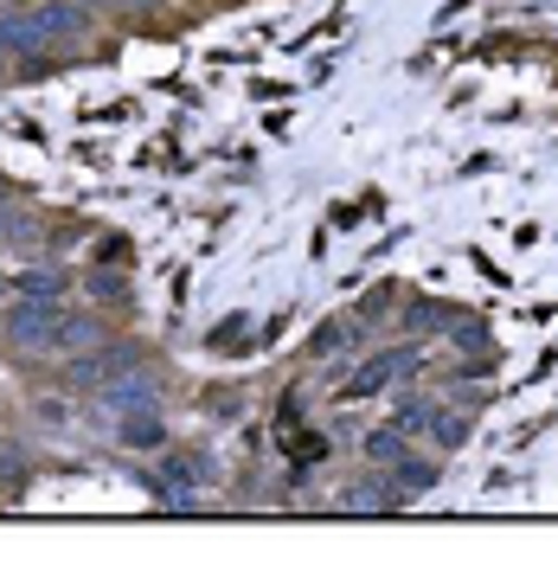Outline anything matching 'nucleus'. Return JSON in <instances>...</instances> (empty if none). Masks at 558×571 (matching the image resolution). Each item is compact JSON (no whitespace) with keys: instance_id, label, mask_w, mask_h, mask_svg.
<instances>
[{"instance_id":"obj_1","label":"nucleus","mask_w":558,"mask_h":571,"mask_svg":"<svg viewBox=\"0 0 558 571\" xmlns=\"http://www.w3.org/2000/svg\"><path fill=\"white\" fill-rule=\"evenodd\" d=\"M7 334L20 341V347H84V341H97V321L90 315H65L59 302H39V295H20L13 308H7Z\"/></svg>"},{"instance_id":"obj_2","label":"nucleus","mask_w":558,"mask_h":571,"mask_svg":"<svg viewBox=\"0 0 558 571\" xmlns=\"http://www.w3.org/2000/svg\"><path fill=\"white\" fill-rule=\"evenodd\" d=\"M206 475V462H187V456H161L154 462V500L161 507H174V513H200V495H193V482Z\"/></svg>"},{"instance_id":"obj_3","label":"nucleus","mask_w":558,"mask_h":571,"mask_svg":"<svg viewBox=\"0 0 558 571\" xmlns=\"http://www.w3.org/2000/svg\"><path fill=\"white\" fill-rule=\"evenodd\" d=\"M141 354L136 347H97V354H77L65 366L71 385H110V379H123V372H136Z\"/></svg>"},{"instance_id":"obj_4","label":"nucleus","mask_w":558,"mask_h":571,"mask_svg":"<svg viewBox=\"0 0 558 571\" xmlns=\"http://www.w3.org/2000/svg\"><path fill=\"white\" fill-rule=\"evenodd\" d=\"M97 398L123 418V411H161V392H154V379H141L136 372H123V379H110V385H97Z\"/></svg>"},{"instance_id":"obj_5","label":"nucleus","mask_w":558,"mask_h":571,"mask_svg":"<svg viewBox=\"0 0 558 571\" xmlns=\"http://www.w3.org/2000/svg\"><path fill=\"white\" fill-rule=\"evenodd\" d=\"M33 26L46 33V46H52V39H77V33L90 26V7H84V0H46V7L33 13Z\"/></svg>"},{"instance_id":"obj_6","label":"nucleus","mask_w":558,"mask_h":571,"mask_svg":"<svg viewBox=\"0 0 558 571\" xmlns=\"http://www.w3.org/2000/svg\"><path fill=\"white\" fill-rule=\"evenodd\" d=\"M405 366H418V354H379V359H366L359 372H353V385H347V398H372V392H385Z\"/></svg>"},{"instance_id":"obj_7","label":"nucleus","mask_w":558,"mask_h":571,"mask_svg":"<svg viewBox=\"0 0 558 571\" xmlns=\"http://www.w3.org/2000/svg\"><path fill=\"white\" fill-rule=\"evenodd\" d=\"M116 443H123V449H154V456H161V449H167L161 411H123V418H116Z\"/></svg>"},{"instance_id":"obj_8","label":"nucleus","mask_w":558,"mask_h":571,"mask_svg":"<svg viewBox=\"0 0 558 571\" xmlns=\"http://www.w3.org/2000/svg\"><path fill=\"white\" fill-rule=\"evenodd\" d=\"M0 52H13V59H39L46 52V33L33 26V13L26 20H0Z\"/></svg>"},{"instance_id":"obj_9","label":"nucleus","mask_w":558,"mask_h":571,"mask_svg":"<svg viewBox=\"0 0 558 571\" xmlns=\"http://www.w3.org/2000/svg\"><path fill=\"white\" fill-rule=\"evenodd\" d=\"M392 488H398V500H418L423 488H436V462H411V456H398V462H392Z\"/></svg>"},{"instance_id":"obj_10","label":"nucleus","mask_w":558,"mask_h":571,"mask_svg":"<svg viewBox=\"0 0 558 571\" xmlns=\"http://www.w3.org/2000/svg\"><path fill=\"white\" fill-rule=\"evenodd\" d=\"M385 488H392L385 475H366V482L353 488V500H347V507H359V513H385V507H398V495H385Z\"/></svg>"},{"instance_id":"obj_11","label":"nucleus","mask_w":558,"mask_h":571,"mask_svg":"<svg viewBox=\"0 0 558 571\" xmlns=\"http://www.w3.org/2000/svg\"><path fill=\"white\" fill-rule=\"evenodd\" d=\"M366 456H372V462H385V469H392V462H398V456H405V430H398V424L372 430V436H366Z\"/></svg>"},{"instance_id":"obj_12","label":"nucleus","mask_w":558,"mask_h":571,"mask_svg":"<svg viewBox=\"0 0 558 571\" xmlns=\"http://www.w3.org/2000/svg\"><path fill=\"white\" fill-rule=\"evenodd\" d=\"M13 289H20V295H39V302H59V295H65V270H26Z\"/></svg>"},{"instance_id":"obj_13","label":"nucleus","mask_w":558,"mask_h":571,"mask_svg":"<svg viewBox=\"0 0 558 571\" xmlns=\"http://www.w3.org/2000/svg\"><path fill=\"white\" fill-rule=\"evenodd\" d=\"M430 418H436V411H430L423 398H405V405H398V430H430Z\"/></svg>"},{"instance_id":"obj_14","label":"nucleus","mask_w":558,"mask_h":571,"mask_svg":"<svg viewBox=\"0 0 558 571\" xmlns=\"http://www.w3.org/2000/svg\"><path fill=\"white\" fill-rule=\"evenodd\" d=\"M430 430H436V443H443V449H456V443H462V418H449V411H436Z\"/></svg>"},{"instance_id":"obj_15","label":"nucleus","mask_w":558,"mask_h":571,"mask_svg":"<svg viewBox=\"0 0 558 571\" xmlns=\"http://www.w3.org/2000/svg\"><path fill=\"white\" fill-rule=\"evenodd\" d=\"M90 289H97V295H110V302H123V277H103V270H97Z\"/></svg>"}]
</instances>
